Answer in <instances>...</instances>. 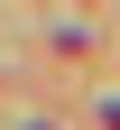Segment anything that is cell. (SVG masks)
<instances>
[{
	"label": "cell",
	"mask_w": 120,
	"mask_h": 130,
	"mask_svg": "<svg viewBox=\"0 0 120 130\" xmlns=\"http://www.w3.org/2000/svg\"><path fill=\"white\" fill-rule=\"evenodd\" d=\"M28 130H56V121H28Z\"/></svg>",
	"instance_id": "cell-1"
}]
</instances>
